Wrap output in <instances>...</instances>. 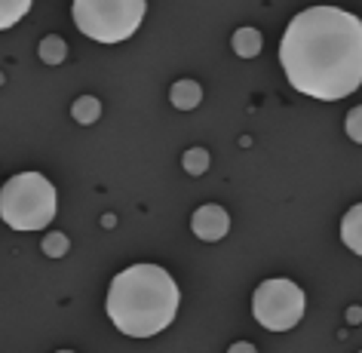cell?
<instances>
[{
	"mask_svg": "<svg viewBox=\"0 0 362 353\" xmlns=\"http://www.w3.org/2000/svg\"><path fill=\"white\" fill-rule=\"evenodd\" d=\"M233 52L240 59H255L261 52V31L258 28H237L233 31Z\"/></svg>",
	"mask_w": 362,
	"mask_h": 353,
	"instance_id": "9",
	"label": "cell"
},
{
	"mask_svg": "<svg viewBox=\"0 0 362 353\" xmlns=\"http://www.w3.org/2000/svg\"><path fill=\"white\" fill-rule=\"evenodd\" d=\"M68 237L65 233H47L43 237V252H47L49 258H62V255H68Z\"/></svg>",
	"mask_w": 362,
	"mask_h": 353,
	"instance_id": "14",
	"label": "cell"
},
{
	"mask_svg": "<svg viewBox=\"0 0 362 353\" xmlns=\"http://www.w3.org/2000/svg\"><path fill=\"white\" fill-rule=\"evenodd\" d=\"M181 163H185L187 175H203V172L209 169V151L206 148H187L185 157H181Z\"/></svg>",
	"mask_w": 362,
	"mask_h": 353,
	"instance_id": "13",
	"label": "cell"
},
{
	"mask_svg": "<svg viewBox=\"0 0 362 353\" xmlns=\"http://www.w3.org/2000/svg\"><path fill=\"white\" fill-rule=\"evenodd\" d=\"M169 98L178 111H194V108L203 102V86L197 83V80H178V83L172 86Z\"/></svg>",
	"mask_w": 362,
	"mask_h": 353,
	"instance_id": "8",
	"label": "cell"
},
{
	"mask_svg": "<svg viewBox=\"0 0 362 353\" xmlns=\"http://www.w3.org/2000/svg\"><path fill=\"white\" fill-rule=\"evenodd\" d=\"M0 219L13 231H43L56 219V187L40 172H19L0 187Z\"/></svg>",
	"mask_w": 362,
	"mask_h": 353,
	"instance_id": "3",
	"label": "cell"
},
{
	"mask_svg": "<svg viewBox=\"0 0 362 353\" xmlns=\"http://www.w3.org/2000/svg\"><path fill=\"white\" fill-rule=\"evenodd\" d=\"M74 22L89 40L120 43L132 37L144 19V0H74Z\"/></svg>",
	"mask_w": 362,
	"mask_h": 353,
	"instance_id": "4",
	"label": "cell"
},
{
	"mask_svg": "<svg viewBox=\"0 0 362 353\" xmlns=\"http://www.w3.org/2000/svg\"><path fill=\"white\" fill-rule=\"evenodd\" d=\"M344 126H347V135H350V139L362 144V105L353 108V111L347 114V123H344Z\"/></svg>",
	"mask_w": 362,
	"mask_h": 353,
	"instance_id": "15",
	"label": "cell"
},
{
	"mask_svg": "<svg viewBox=\"0 0 362 353\" xmlns=\"http://www.w3.org/2000/svg\"><path fill=\"white\" fill-rule=\"evenodd\" d=\"M191 231H194L203 243H218L224 233L230 231V215L224 212L218 203H206V206H200V209L194 212Z\"/></svg>",
	"mask_w": 362,
	"mask_h": 353,
	"instance_id": "6",
	"label": "cell"
},
{
	"mask_svg": "<svg viewBox=\"0 0 362 353\" xmlns=\"http://www.w3.org/2000/svg\"><path fill=\"white\" fill-rule=\"evenodd\" d=\"M359 353H362V350H359Z\"/></svg>",
	"mask_w": 362,
	"mask_h": 353,
	"instance_id": "19",
	"label": "cell"
},
{
	"mask_svg": "<svg viewBox=\"0 0 362 353\" xmlns=\"http://www.w3.org/2000/svg\"><path fill=\"white\" fill-rule=\"evenodd\" d=\"M228 353H258V350H255V344H249V341H237L228 347Z\"/></svg>",
	"mask_w": 362,
	"mask_h": 353,
	"instance_id": "16",
	"label": "cell"
},
{
	"mask_svg": "<svg viewBox=\"0 0 362 353\" xmlns=\"http://www.w3.org/2000/svg\"><path fill=\"white\" fill-rule=\"evenodd\" d=\"M252 313L270 332H288L304 316V292L292 279H264L252 295Z\"/></svg>",
	"mask_w": 362,
	"mask_h": 353,
	"instance_id": "5",
	"label": "cell"
},
{
	"mask_svg": "<svg viewBox=\"0 0 362 353\" xmlns=\"http://www.w3.org/2000/svg\"><path fill=\"white\" fill-rule=\"evenodd\" d=\"M341 240H344V246H347L350 252L362 255V203L350 206V212L344 215V221H341Z\"/></svg>",
	"mask_w": 362,
	"mask_h": 353,
	"instance_id": "7",
	"label": "cell"
},
{
	"mask_svg": "<svg viewBox=\"0 0 362 353\" xmlns=\"http://www.w3.org/2000/svg\"><path fill=\"white\" fill-rule=\"evenodd\" d=\"M71 114H74L77 123L89 126V123H95L98 117H102V102H98L95 96H80L74 102V108H71Z\"/></svg>",
	"mask_w": 362,
	"mask_h": 353,
	"instance_id": "10",
	"label": "cell"
},
{
	"mask_svg": "<svg viewBox=\"0 0 362 353\" xmlns=\"http://www.w3.org/2000/svg\"><path fill=\"white\" fill-rule=\"evenodd\" d=\"M178 313V286L160 265H132L107 289V316L129 338H151Z\"/></svg>",
	"mask_w": 362,
	"mask_h": 353,
	"instance_id": "2",
	"label": "cell"
},
{
	"mask_svg": "<svg viewBox=\"0 0 362 353\" xmlns=\"http://www.w3.org/2000/svg\"><path fill=\"white\" fill-rule=\"evenodd\" d=\"M59 353H74V350H59Z\"/></svg>",
	"mask_w": 362,
	"mask_h": 353,
	"instance_id": "18",
	"label": "cell"
},
{
	"mask_svg": "<svg viewBox=\"0 0 362 353\" xmlns=\"http://www.w3.org/2000/svg\"><path fill=\"white\" fill-rule=\"evenodd\" d=\"M347 320H350L353 325H356V323L362 320V307H350V311H347Z\"/></svg>",
	"mask_w": 362,
	"mask_h": 353,
	"instance_id": "17",
	"label": "cell"
},
{
	"mask_svg": "<svg viewBox=\"0 0 362 353\" xmlns=\"http://www.w3.org/2000/svg\"><path fill=\"white\" fill-rule=\"evenodd\" d=\"M28 10H31L28 0H0V31L13 28V25L19 22Z\"/></svg>",
	"mask_w": 362,
	"mask_h": 353,
	"instance_id": "11",
	"label": "cell"
},
{
	"mask_svg": "<svg viewBox=\"0 0 362 353\" xmlns=\"http://www.w3.org/2000/svg\"><path fill=\"white\" fill-rule=\"evenodd\" d=\"M65 56H68V47H65V40H62V37L49 34V37L40 40V59L47 62V65H62Z\"/></svg>",
	"mask_w": 362,
	"mask_h": 353,
	"instance_id": "12",
	"label": "cell"
},
{
	"mask_svg": "<svg viewBox=\"0 0 362 353\" xmlns=\"http://www.w3.org/2000/svg\"><path fill=\"white\" fill-rule=\"evenodd\" d=\"M279 62L298 93L338 102L362 86V19L338 6H310L288 22Z\"/></svg>",
	"mask_w": 362,
	"mask_h": 353,
	"instance_id": "1",
	"label": "cell"
}]
</instances>
